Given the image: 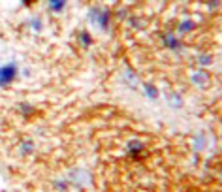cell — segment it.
Listing matches in <instances>:
<instances>
[{"label": "cell", "instance_id": "cell-3", "mask_svg": "<svg viewBox=\"0 0 222 192\" xmlns=\"http://www.w3.org/2000/svg\"><path fill=\"white\" fill-rule=\"evenodd\" d=\"M81 38H83V42H85V45H89V42H90V38H89V36H87V34H83Z\"/></svg>", "mask_w": 222, "mask_h": 192}, {"label": "cell", "instance_id": "cell-1", "mask_svg": "<svg viewBox=\"0 0 222 192\" xmlns=\"http://www.w3.org/2000/svg\"><path fill=\"white\" fill-rule=\"evenodd\" d=\"M13 75H15V66H13V64L4 66L2 68V85H6L10 79H13Z\"/></svg>", "mask_w": 222, "mask_h": 192}, {"label": "cell", "instance_id": "cell-2", "mask_svg": "<svg viewBox=\"0 0 222 192\" xmlns=\"http://www.w3.org/2000/svg\"><path fill=\"white\" fill-rule=\"evenodd\" d=\"M49 6H51V10H62V8H64V2H51Z\"/></svg>", "mask_w": 222, "mask_h": 192}]
</instances>
